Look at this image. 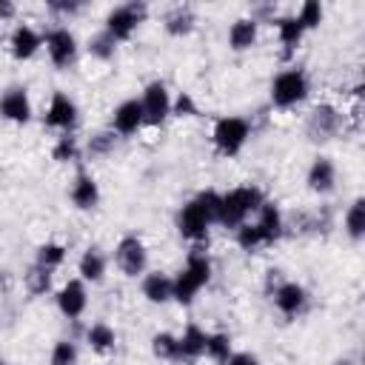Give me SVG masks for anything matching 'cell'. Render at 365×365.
<instances>
[{
  "instance_id": "6da1fadb",
  "label": "cell",
  "mask_w": 365,
  "mask_h": 365,
  "mask_svg": "<svg viewBox=\"0 0 365 365\" xmlns=\"http://www.w3.org/2000/svg\"><path fill=\"white\" fill-rule=\"evenodd\" d=\"M262 202H265V194H262L259 185H237V188L220 194V217H217V225L234 231L242 222H248V217L257 214Z\"/></svg>"
},
{
  "instance_id": "7a4b0ae2",
  "label": "cell",
  "mask_w": 365,
  "mask_h": 365,
  "mask_svg": "<svg viewBox=\"0 0 365 365\" xmlns=\"http://www.w3.org/2000/svg\"><path fill=\"white\" fill-rule=\"evenodd\" d=\"M208 282H211V259H208V254H205L200 245H194V248L188 251L185 265H182V268L177 271V277H174V302L191 305V302L197 299V294H200Z\"/></svg>"
},
{
  "instance_id": "3957f363",
  "label": "cell",
  "mask_w": 365,
  "mask_h": 365,
  "mask_svg": "<svg viewBox=\"0 0 365 365\" xmlns=\"http://www.w3.org/2000/svg\"><path fill=\"white\" fill-rule=\"evenodd\" d=\"M308 94H311V77L299 66H288V68L277 71L271 80V88H268L271 106L279 111H291V108L302 106L308 100Z\"/></svg>"
},
{
  "instance_id": "277c9868",
  "label": "cell",
  "mask_w": 365,
  "mask_h": 365,
  "mask_svg": "<svg viewBox=\"0 0 365 365\" xmlns=\"http://www.w3.org/2000/svg\"><path fill=\"white\" fill-rule=\"evenodd\" d=\"M345 123H348V114L334 106V103H317L311 106V111L305 114V137L311 143H331L336 140L342 131H345Z\"/></svg>"
},
{
  "instance_id": "5b68a950",
  "label": "cell",
  "mask_w": 365,
  "mask_h": 365,
  "mask_svg": "<svg viewBox=\"0 0 365 365\" xmlns=\"http://www.w3.org/2000/svg\"><path fill=\"white\" fill-rule=\"evenodd\" d=\"M248 140H251V120H245L240 114L220 117L211 128V143L220 157H237Z\"/></svg>"
},
{
  "instance_id": "8992f818",
  "label": "cell",
  "mask_w": 365,
  "mask_h": 365,
  "mask_svg": "<svg viewBox=\"0 0 365 365\" xmlns=\"http://www.w3.org/2000/svg\"><path fill=\"white\" fill-rule=\"evenodd\" d=\"M148 20V3L145 0H128L114 6L106 20H103V31H108L117 43H125L134 37V31Z\"/></svg>"
},
{
  "instance_id": "52a82bcc",
  "label": "cell",
  "mask_w": 365,
  "mask_h": 365,
  "mask_svg": "<svg viewBox=\"0 0 365 365\" xmlns=\"http://www.w3.org/2000/svg\"><path fill=\"white\" fill-rule=\"evenodd\" d=\"M43 46H46V54L51 60V66L57 71H66L77 63V54H80V43L74 37V31L68 26H51L46 34H43Z\"/></svg>"
},
{
  "instance_id": "ba28073f",
  "label": "cell",
  "mask_w": 365,
  "mask_h": 365,
  "mask_svg": "<svg viewBox=\"0 0 365 365\" xmlns=\"http://www.w3.org/2000/svg\"><path fill=\"white\" fill-rule=\"evenodd\" d=\"M114 265L125 277H143L148 271V248L137 234H123L114 245Z\"/></svg>"
},
{
  "instance_id": "9c48e42d",
  "label": "cell",
  "mask_w": 365,
  "mask_h": 365,
  "mask_svg": "<svg viewBox=\"0 0 365 365\" xmlns=\"http://www.w3.org/2000/svg\"><path fill=\"white\" fill-rule=\"evenodd\" d=\"M43 125L60 134H74V128L80 125V108L77 103L66 94V91H54L46 111H43Z\"/></svg>"
},
{
  "instance_id": "30bf717a",
  "label": "cell",
  "mask_w": 365,
  "mask_h": 365,
  "mask_svg": "<svg viewBox=\"0 0 365 365\" xmlns=\"http://www.w3.org/2000/svg\"><path fill=\"white\" fill-rule=\"evenodd\" d=\"M268 297H271L274 308H277L285 319H297V317H302V314L311 308V294H308V288L299 285L297 279H288V277H285Z\"/></svg>"
},
{
  "instance_id": "8fae6325",
  "label": "cell",
  "mask_w": 365,
  "mask_h": 365,
  "mask_svg": "<svg viewBox=\"0 0 365 365\" xmlns=\"http://www.w3.org/2000/svg\"><path fill=\"white\" fill-rule=\"evenodd\" d=\"M140 108H143V120L145 125H163L171 117V94L168 86L163 80H151L145 83L143 94H140Z\"/></svg>"
},
{
  "instance_id": "7c38bea8",
  "label": "cell",
  "mask_w": 365,
  "mask_h": 365,
  "mask_svg": "<svg viewBox=\"0 0 365 365\" xmlns=\"http://www.w3.org/2000/svg\"><path fill=\"white\" fill-rule=\"evenodd\" d=\"M211 225H214V222L208 220V214L202 211V205H200L197 200H188V202L177 211V231H180L182 240H188V242H194V245L208 242Z\"/></svg>"
},
{
  "instance_id": "4fadbf2b",
  "label": "cell",
  "mask_w": 365,
  "mask_h": 365,
  "mask_svg": "<svg viewBox=\"0 0 365 365\" xmlns=\"http://www.w3.org/2000/svg\"><path fill=\"white\" fill-rule=\"evenodd\" d=\"M54 302H57V311L66 317V319H80L88 308V288L80 277H71L68 282H63L54 294Z\"/></svg>"
},
{
  "instance_id": "5bb4252c",
  "label": "cell",
  "mask_w": 365,
  "mask_h": 365,
  "mask_svg": "<svg viewBox=\"0 0 365 365\" xmlns=\"http://www.w3.org/2000/svg\"><path fill=\"white\" fill-rule=\"evenodd\" d=\"M31 114H34V106H31L26 86H9L0 94V117L3 120L14 123V125H26V123H31Z\"/></svg>"
},
{
  "instance_id": "9a60e30c",
  "label": "cell",
  "mask_w": 365,
  "mask_h": 365,
  "mask_svg": "<svg viewBox=\"0 0 365 365\" xmlns=\"http://www.w3.org/2000/svg\"><path fill=\"white\" fill-rule=\"evenodd\" d=\"M305 185L317 197L334 194V188H336V163L331 157H325V154L314 157L311 165H308V171H305Z\"/></svg>"
},
{
  "instance_id": "2e32d148",
  "label": "cell",
  "mask_w": 365,
  "mask_h": 365,
  "mask_svg": "<svg viewBox=\"0 0 365 365\" xmlns=\"http://www.w3.org/2000/svg\"><path fill=\"white\" fill-rule=\"evenodd\" d=\"M40 48H43V34H40L31 23H17V26L11 29V34H9V51H11L14 60L26 63V60H31Z\"/></svg>"
},
{
  "instance_id": "e0dca14e",
  "label": "cell",
  "mask_w": 365,
  "mask_h": 365,
  "mask_svg": "<svg viewBox=\"0 0 365 365\" xmlns=\"http://www.w3.org/2000/svg\"><path fill=\"white\" fill-rule=\"evenodd\" d=\"M143 125H145V120H143V108H140V100H137V97L123 100V103L111 111V131H114L117 137H131V134H137Z\"/></svg>"
},
{
  "instance_id": "ac0fdd59",
  "label": "cell",
  "mask_w": 365,
  "mask_h": 365,
  "mask_svg": "<svg viewBox=\"0 0 365 365\" xmlns=\"http://www.w3.org/2000/svg\"><path fill=\"white\" fill-rule=\"evenodd\" d=\"M68 200L80 211H94L100 205V185L88 171H77L68 185Z\"/></svg>"
},
{
  "instance_id": "d6986e66",
  "label": "cell",
  "mask_w": 365,
  "mask_h": 365,
  "mask_svg": "<svg viewBox=\"0 0 365 365\" xmlns=\"http://www.w3.org/2000/svg\"><path fill=\"white\" fill-rule=\"evenodd\" d=\"M140 291L151 305H165L174 299V277L165 271H145L140 279Z\"/></svg>"
},
{
  "instance_id": "ffe728a7",
  "label": "cell",
  "mask_w": 365,
  "mask_h": 365,
  "mask_svg": "<svg viewBox=\"0 0 365 365\" xmlns=\"http://www.w3.org/2000/svg\"><path fill=\"white\" fill-rule=\"evenodd\" d=\"M205 339H208V331H202L197 322H188V325L182 328V334L177 336V345H180L177 362L194 365L200 356H205Z\"/></svg>"
},
{
  "instance_id": "44dd1931",
  "label": "cell",
  "mask_w": 365,
  "mask_h": 365,
  "mask_svg": "<svg viewBox=\"0 0 365 365\" xmlns=\"http://www.w3.org/2000/svg\"><path fill=\"white\" fill-rule=\"evenodd\" d=\"M257 228L262 231V237H265V245L271 248L274 242H279L282 240V234H285V217H282V211H279V205L277 202H271V200H265L262 205H259V211H257Z\"/></svg>"
},
{
  "instance_id": "7402d4cb",
  "label": "cell",
  "mask_w": 365,
  "mask_h": 365,
  "mask_svg": "<svg viewBox=\"0 0 365 365\" xmlns=\"http://www.w3.org/2000/svg\"><path fill=\"white\" fill-rule=\"evenodd\" d=\"M197 26V11L188 3H174L165 14H163V29L171 37H188Z\"/></svg>"
},
{
  "instance_id": "603a6c76",
  "label": "cell",
  "mask_w": 365,
  "mask_h": 365,
  "mask_svg": "<svg viewBox=\"0 0 365 365\" xmlns=\"http://www.w3.org/2000/svg\"><path fill=\"white\" fill-rule=\"evenodd\" d=\"M271 26L277 29V40H279V46H282V57H291V54L299 48V43H302V37H305V29L299 26V20H297L294 14H277V17L271 20Z\"/></svg>"
},
{
  "instance_id": "cb8c5ba5",
  "label": "cell",
  "mask_w": 365,
  "mask_h": 365,
  "mask_svg": "<svg viewBox=\"0 0 365 365\" xmlns=\"http://www.w3.org/2000/svg\"><path fill=\"white\" fill-rule=\"evenodd\" d=\"M106 271H108V257H106L97 245H88V248L80 254V259H77V274H80V279L97 285V282L106 279Z\"/></svg>"
},
{
  "instance_id": "d4e9b609",
  "label": "cell",
  "mask_w": 365,
  "mask_h": 365,
  "mask_svg": "<svg viewBox=\"0 0 365 365\" xmlns=\"http://www.w3.org/2000/svg\"><path fill=\"white\" fill-rule=\"evenodd\" d=\"M257 37H259V26H257L251 17H237V20L228 26V46H231L234 51H248V48H254Z\"/></svg>"
},
{
  "instance_id": "484cf974",
  "label": "cell",
  "mask_w": 365,
  "mask_h": 365,
  "mask_svg": "<svg viewBox=\"0 0 365 365\" xmlns=\"http://www.w3.org/2000/svg\"><path fill=\"white\" fill-rule=\"evenodd\" d=\"M342 231L348 234L351 242L365 240V197H354L351 205L342 214Z\"/></svg>"
},
{
  "instance_id": "4316f807",
  "label": "cell",
  "mask_w": 365,
  "mask_h": 365,
  "mask_svg": "<svg viewBox=\"0 0 365 365\" xmlns=\"http://www.w3.org/2000/svg\"><path fill=\"white\" fill-rule=\"evenodd\" d=\"M86 342H88V348L94 354L106 356V354H111L117 348V331L108 322H91L86 328Z\"/></svg>"
},
{
  "instance_id": "83f0119b",
  "label": "cell",
  "mask_w": 365,
  "mask_h": 365,
  "mask_svg": "<svg viewBox=\"0 0 365 365\" xmlns=\"http://www.w3.org/2000/svg\"><path fill=\"white\" fill-rule=\"evenodd\" d=\"M51 279H54V271L43 268V265H37V262H31V265L23 271V288H26L29 297H43V294H48V291H51Z\"/></svg>"
},
{
  "instance_id": "f1b7e54d",
  "label": "cell",
  "mask_w": 365,
  "mask_h": 365,
  "mask_svg": "<svg viewBox=\"0 0 365 365\" xmlns=\"http://www.w3.org/2000/svg\"><path fill=\"white\" fill-rule=\"evenodd\" d=\"M117 143H120V137H117L111 128H100V131H94V134L86 140V145H83V154H88L91 160H103V157L114 154Z\"/></svg>"
},
{
  "instance_id": "f546056e",
  "label": "cell",
  "mask_w": 365,
  "mask_h": 365,
  "mask_svg": "<svg viewBox=\"0 0 365 365\" xmlns=\"http://www.w3.org/2000/svg\"><path fill=\"white\" fill-rule=\"evenodd\" d=\"M51 160L60 163V165H74L83 160V145L74 134H60L51 145Z\"/></svg>"
},
{
  "instance_id": "4dcf8cb0",
  "label": "cell",
  "mask_w": 365,
  "mask_h": 365,
  "mask_svg": "<svg viewBox=\"0 0 365 365\" xmlns=\"http://www.w3.org/2000/svg\"><path fill=\"white\" fill-rule=\"evenodd\" d=\"M117 40L108 34V31H94L88 40H86V51H88V57H94V60H100V63H108V60H114V54H117Z\"/></svg>"
},
{
  "instance_id": "1f68e13d",
  "label": "cell",
  "mask_w": 365,
  "mask_h": 365,
  "mask_svg": "<svg viewBox=\"0 0 365 365\" xmlns=\"http://www.w3.org/2000/svg\"><path fill=\"white\" fill-rule=\"evenodd\" d=\"M66 257H68V248L63 242H54V240L37 245V251H34V262L43 265V268H48V271H57L66 262Z\"/></svg>"
},
{
  "instance_id": "d6a6232c",
  "label": "cell",
  "mask_w": 365,
  "mask_h": 365,
  "mask_svg": "<svg viewBox=\"0 0 365 365\" xmlns=\"http://www.w3.org/2000/svg\"><path fill=\"white\" fill-rule=\"evenodd\" d=\"M231 354H234V345H231V336H228V334H222V331L208 334V339H205V356H208L211 362L228 365Z\"/></svg>"
},
{
  "instance_id": "836d02e7",
  "label": "cell",
  "mask_w": 365,
  "mask_h": 365,
  "mask_svg": "<svg viewBox=\"0 0 365 365\" xmlns=\"http://www.w3.org/2000/svg\"><path fill=\"white\" fill-rule=\"evenodd\" d=\"M151 354L163 362H177L180 356V345H177V334L171 331H157L151 336Z\"/></svg>"
},
{
  "instance_id": "e575fe53",
  "label": "cell",
  "mask_w": 365,
  "mask_h": 365,
  "mask_svg": "<svg viewBox=\"0 0 365 365\" xmlns=\"http://www.w3.org/2000/svg\"><path fill=\"white\" fill-rule=\"evenodd\" d=\"M294 17L299 20V26H302L305 31H314V29H319V23H322V17H325V9H322L319 0H305V3L297 9Z\"/></svg>"
},
{
  "instance_id": "d590c367",
  "label": "cell",
  "mask_w": 365,
  "mask_h": 365,
  "mask_svg": "<svg viewBox=\"0 0 365 365\" xmlns=\"http://www.w3.org/2000/svg\"><path fill=\"white\" fill-rule=\"evenodd\" d=\"M48 365H80V351L71 339H57L48 354Z\"/></svg>"
},
{
  "instance_id": "8d00e7d4",
  "label": "cell",
  "mask_w": 365,
  "mask_h": 365,
  "mask_svg": "<svg viewBox=\"0 0 365 365\" xmlns=\"http://www.w3.org/2000/svg\"><path fill=\"white\" fill-rule=\"evenodd\" d=\"M200 114V108H197V103H194V97H191V91H180L177 97H171V117H197Z\"/></svg>"
},
{
  "instance_id": "74e56055",
  "label": "cell",
  "mask_w": 365,
  "mask_h": 365,
  "mask_svg": "<svg viewBox=\"0 0 365 365\" xmlns=\"http://www.w3.org/2000/svg\"><path fill=\"white\" fill-rule=\"evenodd\" d=\"M194 200L202 205V211L208 214V220L217 225V217H220V191H214V188H205V191H200Z\"/></svg>"
},
{
  "instance_id": "f35d334b",
  "label": "cell",
  "mask_w": 365,
  "mask_h": 365,
  "mask_svg": "<svg viewBox=\"0 0 365 365\" xmlns=\"http://www.w3.org/2000/svg\"><path fill=\"white\" fill-rule=\"evenodd\" d=\"M46 9L51 14H57V17H74V14H80L86 9V3L83 0H48Z\"/></svg>"
},
{
  "instance_id": "ab89813d",
  "label": "cell",
  "mask_w": 365,
  "mask_h": 365,
  "mask_svg": "<svg viewBox=\"0 0 365 365\" xmlns=\"http://www.w3.org/2000/svg\"><path fill=\"white\" fill-rule=\"evenodd\" d=\"M248 17H251L257 26H259V23H271V20L277 17V6H274V3H254Z\"/></svg>"
},
{
  "instance_id": "60d3db41",
  "label": "cell",
  "mask_w": 365,
  "mask_h": 365,
  "mask_svg": "<svg viewBox=\"0 0 365 365\" xmlns=\"http://www.w3.org/2000/svg\"><path fill=\"white\" fill-rule=\"evenodd\" d=\"M228 365H262V362L254 354H248V351H234L231 359H228Z\"/></svg>"
},
{
  "instance_id": "b9f144b4",
  "label": "cell",
  "mask_w": 365,
  "mask_h": 365,
  "mask_svg": "<svg viewBox=\"0 0 365 365\" xmlns=\"http://www.w3.org/2000/svg\"><path fill=\"white\" fill-rule=\"evenodd\" d=\"M14 17H17V6L11 0H0V23L14 20Z\"/></svg>"
},
{
  "instance_id": "7bdbcfd3",
  "label": "cell",
  "mask_w": 365,
  "mask_h": 365,
  "mask_svg": "<svg viewBox=\"0 0 365 365\" xmlns=\"http://www.w3.org/2000/svg\"><path fill=\"white\" fill-rule=\"evenodd\" d=\"M331 365H359L356 359H351V356H339V359H334Z\"/></svg>"
},
{
  "instance_id": "ee69618b",
  "label": "cell",
  "mask_w": 365,
  "mask_h": 365,
  "mask_svg": "<svg viewBox=\"0 0 365 365\" xmlns=\"http://www.w3.org/2000/svg\"><path fill=\"white\" fill-rule=\"evenodd\" d=\"M0 365H6V359H3V356H0Z\"/></svg>"
}]
</instances>
